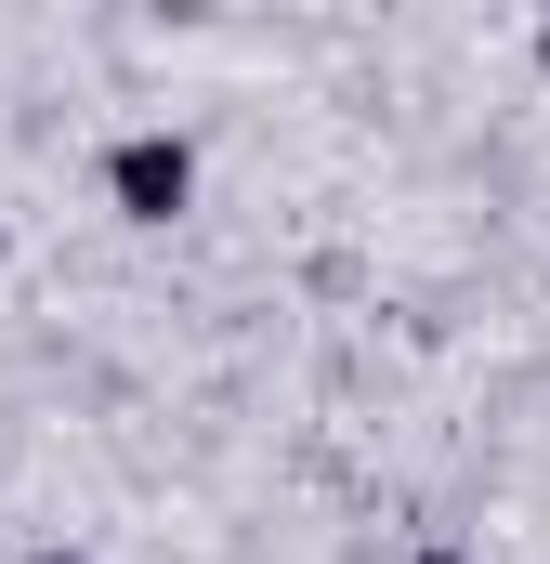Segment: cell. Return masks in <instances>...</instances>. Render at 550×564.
Masks as SVG:
<instances>
[{
  "instance_id": "3",
  "label": "cell",
  "mask_w": 550,
  "mask_h": 564,
  "mask_svg": "<svg viewBox=\"0 0 550 564\" xmlns=\"http://www.w3.org/2000/svg\"><path fill=\"white\" fill-rule=\"evenodd\" d=\"M26 564H92V552H66V539H40V552H26Z\"/></svg>"
},
{
  "instance_id": "1",
  "label": "cell",
  "mask_w": 550,
  "mask_h": 564,
  "mask_svg": "<svg viewBox=\"0 0 550 564\" xmlns=\"http://www.w3.org/2000/svg\"><path fill=\"white\" fill-rule=\"evenodd\" d=\"M106 210L144 224V237H157V224H184V210H197V144L170 132V119H132V132L106 144Z\"/></svg>"
},
{
  "instance_id": "2",
  "label": "cell",
  "mask_w": 550,
  "mask_h": 564,
  "mask_svg": "<svg viewBox=\"0 0 550 564\" xmlns=\"http://www.w3.org/2000/svg\"><path fill=\"white\" fill-rule=\"evenodd\" d=\"M419 564H472V552H459V539H419Z\"/></svg>"
}]
</instances>
